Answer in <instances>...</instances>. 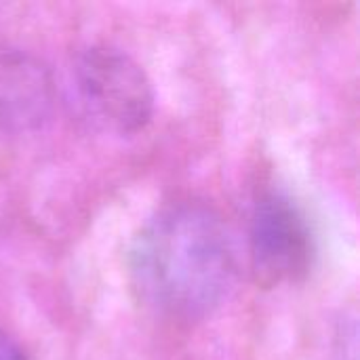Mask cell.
Segmentation results:
<instances>
[{
  "label": "cell",
  "instance_id": "obj_4",
  "mask_svg": "<svg viewBox=\"0 0 360 360\" xmlns=\"http://www.w3.org/2000/svg\"><path fill=\"white\" fill-rule=\"evenodd\" d=\"M53 103V80L46 68L23 53H0V124L6 129L38 127Z\"/></svg>",
  "mask_w": 360,
  "mask_h": 360
},
{
  "label": "cell",
  "instance_id": "obj_1",
  "mask_svg": "<svg viewBox=\"0 0 360 360\" xmlns=\"http://www.w3.org/2000/svg\"><path fill=\"white\" fill-rule=\"evenodd\" d=\"M236 276L230 230L209 207L181 202L158 211L129 249L135 297L156 314L196 321L211 314Z\"/></svg>",
  "mask_w": 360,
  "mask_h": 360
},
{
  "label": "cell",
  "instance_id": "obj_5",
  "mask_svg": "<svg viewBox=\"0 0 360 360\" xmlns=\"http://www.w3.org/2000/svg\"><path fill=\"white\" fill-rule=\"evenodd\" d=\"M0 360H27L25 352L4 331H0Z\"/></svg>",
  "mask_w": 360,
  "mask_h": 360
},
{
  "label": "cell",
  "instance_id": "obj_3",
  "mask_svg": "<svg viewBox=\"0 0 360 360\" xmlns=\"http://www.w3.org/2000/svg\"><path fill=\"white\" fill-rule=\"evenodd\" d=\"M249 251L262 285L300 283L314 264V234L304 211L283 192H266L253 209Z\"/></svg>",
  "mask_w": 360,
  "mask_h": 360
},
{
  "label": "cell",
  "instance_id": "obj_2",
  "mask_svg": "<svg viewBox=\"0 0 360 360\" xmlns=\"http://www.w3.org/2000/svg\"><path fill=\"white\" fill-rule=\"evenodd\" d=\"M70 91L78 112L105 133L135 135L154 112V91L146 72L112 46H91L76 57Z\"/></svg>",
  "mask_w": 360,
  "mask_h": 360
}]
</instances>
